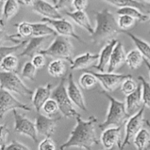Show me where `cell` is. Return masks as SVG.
Listing matches in <instances>:
<instances>
[{
  "mask_svg": "<svg viewBox=\"0 0 150 150\" xmlns=\"http://www.w3.org/2000/svg\"><path fill=\"white\" fill-rule=\"evenodd\" d=\"M76 125L70 133L67 142L61 145L60 150L70 147H78L85 150H91L92 146L98 144L95 133V125L98 120L95 116H91L87 120H82L81 115L76 117Z\"/></svg>",
  "mask_w": 150,
  "mask_h": 150,
  "instance_id": "cell-1",
  "label": "cell"
},
{
  "mask_svg": "<svg viewBox=\"0 0 150 150\" xmlns=\"http://www.w3.org/2000/svg\"><path fill=\"white\" fill-rule=\"evenodd\" d=\"M96 26L94 33L91 35L95 45H100L105 41L114 39L117 35L122 34L120 29L114 15L108 9H103L95 13Z\"/></svg>",
  "mask_w": 150,
  "mask_h": 150,
  "instance_id": "cell-2",
  "label": "cell"
},
{
  "mask_svg": "<svg viewBox=\"0 0 150 150\" xmlns=\"http://www.w3.org/2000/svg\"><path fill=\"white\" fill-rule=\"evenodd\" d=\"M100 94L103 95L109 100L106 118L98 127L102 130L110 127H122L127 122L130 116L126 111L125 103L118 100L105 91H102Z\"/></svg>",
  "mask_w": 150,
  "mask_h": 150,
  "instance_id": "cell-3",
  "label": "cell"
},
{
  "mask_svg": "<svg viewBox=\"0 0 150 150\" xmlns=\"http://www.w3.org/2000/svg\"><path fill=\"white\" fill-rule=\"evenodd\" d=\"M73 46L67 37L57 35L51 45L45 49H42L40 54L47 57H51L55 59L66 60L73 62Z\"/></svg>",
  "mask_w": 150,
  "mask_h": 150,
  "instance_id": "cell-4",
  "label": "cell"
},
{
  "mask_svg": "<svg viewBox=\"0 0 150 150\" xmlns=\"http://www.w3.org/2000/svg\"><path fill=\"white\" fill-rule=\"evenodd\" d=\"M65 77L62 78L59 83L52 90L51 98L57 101L59 111L64 117L67 118L76 117L80 114L75 109L73 103L69 97L65 86Z\"/></svg>",
  "mask_w": 150,
  "mask_h": 150,
  "instance_id": "cell-5",
  "label": "cell"
},
{
  "mask_svg": "<svg viewBox=\"0 0 150 150\" xmlns=\"http://www.w3.org/2000/svg\"><path fill=\"white\" fill-rule=\"evenodd\" d=\"M0 81L1 89H5L10 93H14L21 96L33 95L34 92L25 85L16 73L1 71Z\"/></svg>",
  "mask_w": 150,
  "mask_h": 150,
  "instance_id": "cell-6",
  "label": "cell"
},
{
  "mask_svg": "<svg viewBox=\"0 0 150 150\" xmlns=\"http://www.w3.org/2000/svg\"><path fill=\"white\" fill-rule=\"evenodd\" d=\"M14 117V130L19 134L28 136L35 144L38 142V133L37 131L35 122L31 121L18 110L13 111Z\"/></svg>",
  "mask_w": 150,
  "mask_h": 150,
  "instance_id": "cell-7",
  "label": "cell"
},
{
  "mask_svg": "<svg viewBox=\"0 0 150 150\" xmlns=\"http://www.w3.org/2000/svg\"><path fill=\"white\" fill-rule=\"evenodd\" d=\"M145 107V105H143L140 111L134 115L131 116L126 122L125 136L120 150H123L127 145L130 144L131 141L134 139L135 136L142 129L144 122L146 121L144 118Z\"/></svg>",
  "mask_w": 150,
  "mask_h": 150,
  "instance_id": "cell-8",
  "label": "cell"
},
{
  "mask_svg": "<svg viewBox=\"0 0 150 150\" xmlns=\"http://www.w3.org/2000/svg\"><path fill=\"white\" fill-rule=\"evenodd\" d=\"M23 110L25 111H31L32 108L26 104L18 100L12 93L5 89L0 90V117L3 120L4 116L10 111Z\"/></svg>",
  "mask_w": 150,
  "mask_h": 150,
  "instance_id": "cell-9",
  "label": "cell"
},
{
  "mask_svg": "<svg viewBox=\"0 0 150 150\" xmlns=\"http://www.w3.org/2000/svg\"><path fill=\"white\" fill-rule=\"evenodd\" d=\"M96 76L98 81L102 84L103 87L107 92H114L117 87L121 86L125 79L132 77L130 74H120L114 73H96L90 71Z\"/></svg>",
  "mask_w": 150,
  "mask_h": 150,
  "instance_id": "cell-10",
  "label": "cell"
},
{
  "mask_svg": "<svg viewBox=\"0 0 150 150\" xmlns=\"http://www.w3.org/2000/svg\"><path fill=\"white\" fill-rule=\"evenodd\" d=\"M41 21L42 22L48 23L50 26H52L58 35L67 37V38L71 37L80 42H84L83 39H81V37L79 36L77 33L75 32L73 25L66 19H49L46 18H42Z\"/></svg>",
  "mask_w": 150,
  "mask_h": 150,
  "instance_id": "cell-11",
  "label": "cell"
},
{
  "mask_svg": "<svg viewBox=\"0 0 150 150\" xmlns=\"http://www.w3.org/2000/svg\"><path fill=\"white\" fill-rule=\"evenodd\" d=\"M60 118L54 119L48 116H45L38 113L35 119V125L38 135L46 137H51V135L55 132L57 123Z\"/></svg>",
  "mask_w": 150,
  "mask_h": 150,
  "instance_id": "cell-12",
  "label": "cell"
},
{
  "mask_svg": "<svg viewBox=\"0 0 150 150\" xmlns=\"http://www.w3.org/2000/svg\"><path fill=\"white\" fill-rule=\"evenodd\" d=\"M121 127H110L105 129L100 136V142L105 149L118 146L120 149L122 142L121 140Z\"/></svg>",
  "mask_w": 150,
  "mask_h": 150,
  "instance_id": "cell-13",
  "label": "cell"
},
{
  "mask_svg": "<svg viewBox=\"0 0 150 150\" xmlns=\"http://www.w3.org/2000/svg\"><path fill=\"white\" fill-rule=\"evenodd\" d=\"M67 81V93H68L69 97H70L73 105H76L81 111H87V108H86V103H85L83 95L80 88L79 87V86L76 84V81H75L73 73H70L68 75Z\"/></svg>",
  "mask_w": 150,
  "mask_h": 150,
  "instance_id": "cell-14",
  "label": "cell"
},
{
  "mask_svg": "<svg viewBox=\"0 0 150 150\" xmlns=\"http://www.w3.org/2000/svg\"><path fill=\"white\" fill-rule=\"evenodd\" d=\"M35 13L49 19H62L63 17L55 5H53L45 0H37L32 7Z\"/></svg>",
  "mask_w": 150,
  "mask_h": 150,
  "instance_id": "cell-15",
  "label": "cell"
},
{
  "mask_svg": "<svg viewBox=\"0 0 150 150\" xmlns=\"http://www.w3.org/2000/svg\"><path fill=\"white\" fill-rule=\"evenodd\" d=\"M52 84L47 83L45 86H38L32 95V104L37 113H40L44 104L51 98Z\"/></svg>",
  "mask_w": 150,
  "mask_h": 150,
  "instance_id": "cell-16",
  "label": "cell"
},
{
  "mask_svg": "<svg viewBox=\"0 0 150 150\" xmlns=\"http://www.w3.org/2000/svg\"><path fill=\"white\" fill-rule=\"evenodd\" d=\"M99 54H92L90 52L78 56L70 63V69L72 70H79L94 67L99 60Z\"/></svg>",
  "mask_w": 150,
  "mask_h": 150,
  "instance_id": "cell-17",
  "label": "cell"
},
{
  "mask_svg": "<svg viewBox=\"0 0 150 150\" xmlns=\"http://www.w3.org/2000/svg\"><path fill=\"white\" fill-rule=\"evenodd\" d=\"M142 100V86L139 84L137 89L133 93L126 96L125 107L127 114L131 117L139 112L144 105Z\"/></svg>",
  "mask_w": 150,
  "mask_h": 150,
  "instance_id": "cell-18",
  "label": "cell"
},
{
  "mask_svg": "<svg viewBox=\"0 0 150 150\" xmlns=\"http://www.w3.org/2000/svg\"><path fill=\"white\" fill-rule=\"evenodd\" d=\"M118 42L119 41L117 39H115V38L112 39L111 40L108 41L106 45L101 50L100 54H99L100 57L98 64L94 67L97 70H99L100 73H104L105 72V67L109 64L112 53L114 51L116 45H117Z\"/></svg>",
  "mask_w": 150,
  "mask_h": 150,
  "instance_id": "cell-19",
  "label": "cell"
},
{
  "mask_svg": "<svg viewBox=\"0 0 150 150\" xmlns=\"http://www.w3.org/2000/svg\"><path fill=\"white\" fill-rule=\"evenodd\" d=\"M126 55L127 54H125L122 43L121 42H118L114 48L112 55H111L109 64L108 65L107 72L114 73V70L118 69L120 66L125 63Z\"/></svg>",
  "mask_w": 150,
  "mask_h": 150,
  "instance_id": "cell-20",
  "label": "cell"
},
{
  "mask_svg": "<svg viewBox=\"0 0 150 150\" xmlns=\"http://www.w3.org/2000/svg\"><path fill=\"white\" fill-rule=\"evenodd\" d=\"M48 37H41L36 38L32 37L28 40V43L24 48V49L18 55V57H27L32 58L36 54H40L41 51V46L45 42Z\"/></svg>",
  "mask_w": 150,
  "mask_h": 150,
  "instance_id": "cell-21",
  "label": "cell"
},
{
  "mask_svg": "<svg viewBox=\"0 0 150 150\" xmlns=\"http://www.w3.org/2000/svg\"><path fill=\"white\" fill-rule=\"evenodd\" d=\"M65 13L76 24L84 29L91 35L94 33L95 29L92 27L86 12L74 10V11H67Z\"/></svg>",
  "mask_w": 150,
  "mask_h": 150,
  "instance_id": "cell-22",
  "label": "cell"
},
{
  "mask_svg": "<svg viewBox=\"0 0 150 150\" xmlns=\"http://www.w3.org/2000/svg\"><path fill=\"white\" fill-rule=\"evenodd\" d=\"M122 34H125L129 37L135 45L136 46V49L139 50L144 57V58L146 59L148 61L150 62V45L144 40L141 39L139 37L135 35L134 34L129 32H122Z\"/></svg>",
  "mask_w": 150,
  "mask_h": 150,
  "instance_id": "cell-23",
  "label": "cell"
},
{
  "mask_svg": "<svg viewBox=\"0 0 150 150\" xmlns=\"http://www.w3.org/2000/svg\"><path fill=\"white\" fill-rule=\"evenodd\" d=\"M19 10V4L17 0H7L2 8L1 21L6 22L14 17Z\"/></svg>",
  "mask_w": 150,
  "mask_h": 150,
  "instance_id": "cell-24",
  "label": "cell"
},
{
  "mask_svg": "<svg viewBox=\"0 0 150 150\" xmlns=\"http://www.w3.org/2000/svg\"><path fill=\"white\" fill-rule=\"evenodd\" d=\"M144 57L137 49H133L129 51L126 55L125 63L127 67L131 70H137L142 65Z\"/></svg>",
  "mask_w": 150,
  "mask_h": 150,
  "instance_id": "cell-25",
  "label": "cell"
},
{
  "mask_svg": "<svg viewBox=\"0 0 150 150\" xmlns=\"http://www.w3.org/2000/svg\"><path fill=\"white\" fill-rule=\"evenodd\" d=\"M33 24V36L36 38H41V37H50L57 36V33L54 30V28L50 26L48 23L42 22V23H32Z\"/></svg>",
  "mask_w": 150,
  "mask_h": 150,
  "instance_id": "cell-26",
  "label": "cell"
},
{
  "mask_svg": "<svg viewBox=\"0 0 150 150\" xmlns=\"http://www.w3.org/2000/svg\"><path fill=\"white\" fill-rule=\"evenodd\" d=\"M66 71H67V67L64 64V60L54 59L48 64V73L52 77H64Z\"/></svg>",
  "mask_w": 150,
  "mask_h": 150,
  "instance_id": "cell-27",
  "label": "cell"
},
{
  "mask_svg": "<svg viewBox=\"0 0 150 150\" xmlns=\"http://www.w3.org/2000/svg\"><path fill=\"white\" fill-rule=\"evenodd\" d=\"M117 13L119 16H122V15L129 16L130 17L133 18L134 19H136V20H137L138 21L140 22L149 21V15L144 14L139 9L136 8V7H127L118 9Z\"/></svg>",
  "mask_w": 150,
  "mask_h": 150,
  "instance_id": "cell-28",
  "label": "cell"
},
{
  "mask_svg": "<svg viewBox=\"0 0 150 150\" xmlns=\"http://www.w3.org/2000/svg\"><path fill=\"white\" fill-rule=\"evenodd\" d=\"M0 66L1 71L16 73L19 66L18 58L14 54L5 56L1 59Z\"/></svg>",
  "mask_w": 150,
  "mask_h": 150,
  "instance_id": "cell-29",
  "label": "cell"
},
{
  "mask_svg": "<svg viewBox=\"0 0 150 150\" xmlns=\"http://www.w3.org/2000/svg\"><path fill=\"white\" fill-rule=\"evenodd\" d=\"M133 143L137 150H146L150 145V133L149 130L142 128L133 139Z\"/></svg>",
  "mask_w": 150,
  "mask_h": 150,
  "instance_id": "cell-30",
  "label": "cell"
},
{
  "mask_svg": "<svg viewBox=\"0 0 150 150\" xmlns=\"http://www.w3.org/2000/svg\"><path fill=\"white\" fill-rule=\"evenodd\" d=\"M103 1L111 5L119 7V9L127 7H133L142 11L146 8V5L144 3L140 2L137 0H103Z\"/></svg>",
  "mask_w": 150,
  "mask_h": 150,
  "instance_id": "cell-31",
  "label": "cell"
},
{
  "mask_svg": "<svg viewBox=\"0 0 150 150\" xmlns=\"http://www.w3.org/2000/svg\"><path fill=\"white\" fill-rule=\"evenodd\" d=\"M79 82L81 87L89 90L96 86L98 80L96 76H94L90 71H87L80 76Z\"/></svg>",
  "mask_w": 150,
  "mask_h": 150,
  "instance_id": "cell-32",
  "label": "cell"
},
{
  "mask_svg": "<svg viewBox=\"0 0 150 150\" xmlns=\"http://www.w3.org/2000/svg\"><path fill=\"white\" fill-rule=\"evenodd\" d=\"M28 43V40H22L21 42L17 43V45H14V46H4L1 45V51H0V54H1V59L4 57L5 56L10 55V54H14L15 53L17 52H21L26 45ZM19 53V54H20Z\"/></svg>",
  "mask_w": 150,
  "mask_h": 150,
  "instance_id": "cell-33",
  "label": "cell"
},
{
  "mask_svg": "<svg viewBox=\"0 0 150 150\" xmlns=\"http://www.w3.org/2000/svg\"><path fill=\"white\" fill-rule=\"evenodd\" d=\"M136 19L126 15L119 16L117 19L119 27L122 32H129L130 29H133L136 25Z\"/></svg>",
  "mask_w": 150,
  "mask_h": 150,
  "instance_id": "cell-34",
  "label": "cell"
},
{
  "mask_svg": "<svg viewBox=\"0 0 150 150\" xmlns=\"http://www.w3.org/2000/svg\"><path fill=\"white\" fill-rule=\"evenodd\" d=\"M138 79L141 82L142 86L143 105L150 109V83L142 76H139Z\"/></svg>",
  "mask_w": 150,
  "mask_h": 150,
  "instance_id": "cell-35",
  "label": "cell"
},
{
  "mask_svg": "<svg viewBox=\"0 0 150 150\" xmlns=\"http://www.w3.org/2000/svg\"><path fill=\"white\" fill-rule=\"evenodd\" d=\"M37 70L38 69L35 67L32 62H26L21 70L22 77L25 79L31 81H34L36 78Z\"/></svg>",
  "mask_w": 150,
  "mask_h": 150,
  "instance_id": "cell-36",
  "label": "cell"
},
{
  "mask_svg": "<svg viewBox=\"0 0 150 150\" xmlns=\"http://www.w3.org/2000/svg\"><path fill=\"white\" fill-rule=\"evenodd\" d=\"M138 86L139 85H137V83L134 81L133 78L130 77L128 79H125L123 81V83H122L121 91L124 95L127 96V95L133 93L137 89Z\"/></svg>",
  "mask_w": 150,
  "mask_h": 150,
  "instance_id": "cell-37",
  "label": "cell"
},
{
  "mask_svg": "<svg viewBox=\"0 0 150 150\" xmlns=\"http://www.w3.org/2000/svg\"><path fill=\"white\" fill-rule=\"evenodd\" d=\"M42 111H44L45 114L48 117H51L52 115H54V114L57 112V111L59 110V108L58 103H57V101L55 100L53 98H50L45 104L42 106Z\"/></svg>",
  "mask_w": 150,
  "mask_h": 150,
  "instance_id": "cell-38",
  "label": "cell"
},
{
  "mask_svg": "<svg viewBox=\"0 0 150 150\" xmlns=\"http://www.w3.org/2000/svg\"><path fill=\"white\" fill-rule=\"evenodd\" d=\"M56 144L51 137H46L40 143L38 150H56Z\"/></svg>",
  "mask_w": 150,
  "mask_h": 150,
  "instance_id": "cell-39",
  "label": "cell"
},
{
  "mask_svg": "<svg viewBox=\"0 0 150 150\" xmlns=\"http://www.w3.org/2000/svg\"><path fill=\"white\" fill-rule=\"evenodd\" d=\"M31 62L38 70V69L43 68L45 65V63H46L45 56L41 54H38L34 56L32 58V61Z\"/></svg>",
  "mask_w": 150,
  "mask_h": 150,
  "instance_id": "cell-40",
  "label": "cell"
},
{
  "mask_svg": "<svg viewBox=\"0 0 150 150\" xmlns=\"http://www.w3.org/2000/svg\"><path fill=\"white\" fill-rule=\"evenodd\" d=\"M9 134V130L7 127L6 125H1V135H0V147L1 150L5 149L6 142H7V136Z\"/></svg>",
  "mask_w": 150,
  "mask_h": 150,
  "instance_id": "cell-41",
  "label": "cell"
},
{
  "mask_svg": "<svg viewBox=\"0 0 150 150\" xmlns=\"http://www.w3.org/2000/svg\"><path fill=\"white\" fill-rule=\"evenodd\" d=\"M4 150H31L29 147L25 146L23 144L17 142V141H13L12 143L9 145H7Z\"/></svg>",
  "mask_w": 150,
  "mask_h": 150,
  "instance_id": "cell-42",
  "label": "cell"
},
{
  "mask_svg": "<svg viewBox=\"0 0 150 150\" xmlns=\"http://www.w3.org/2000/svg\"><path fill=\"white\" fill-rule=\"evenodd\" d=\"M73 0H58L55 6L58 10H67L73 7Z\"/></svg>",
  "mask_w": 150,
  "mask_h": 150,
  "instance_id": "cell-43",
  "label": "cell"
},
{
  "mask_svg": "<svg viewBox=\"0 0 150 150\" xmlns=\"http://www.w3.org/2000/svg\"><path fill=\"white\" fill-rule=\"evenodd\" d=\"M88 5V0H73V8L75 10L84 11Z\"/></svg>",
  "mask_w": 150,
  "mask_h": 150,
  "instance_id": "cell-44",
  "label": "cell"
},
{
  "mask_svg": "<svg viewBox=\"0 0 150 150\" xmlns=\"http://www.w3.org/2000/svg\"><path fill=\"white\" fill-rule=\"evenodd\" d=\"M37 0H22V3L27 7H33Z\"/></svg>",
  "mask_w": 150,
  "mask_h": 150,
  "instance_id": "cell-45",
  "label": "cell"
},
{
  "mask_svg": "<svg viewBox=\"0 0 150 150\" xmlns=\"http://www.w3.org/2000/svg\"><path fill=\"white\" fill-rule=\"evenodd\" d=\"M144 64H146V66L147 67L148 70H149V74H150V62L148 61V60L145 58H144Z\"/></svg>",
  "mask_w": 150,
  "mask_h": 150,
  "instance_id": "cell-46",
  "label": "cell"
},
{
  "mask_svg": "<svg viewBox=\"0 0 150 150\" xmlns=\"http://www.w3.org/2000/svg\"><path fill=\"white\" fill-rule=\"evenodd\" d=\"M145 122H146V125L148 126V127L150 129V122L149 121V120H146V121H145Z\"/></svg>",
  "mask_w": 150,
  "mask_h": 150,
  "instance_id": "cell-47",
  "label": "cell"
},
{
  "mask_svg": "<svg viewBox=\"0 0 150 150\" xmlns=\"http://www.w3.org/2000/svg\"><path fill=\"white\" fill-rule=\"evenodd\" d=\"M117 147H118V146H114V147L111 148V149H105V150H117Z\"/></svg>",
  "mask_w": 150,
  "mask_h": 150,
  "instance_id": "cell-48",
  "label": "cell"
},
{
  "mask_svg": "<svg viewBox=\"0 0 150 150\" xmlns=\"http://www.w3.org/2000/svg\"><path fill=\"white\" fill-rule=\"evenodd\" d=\"M144 1H145L146 3H147V4H150V0H143Z\"/></svg>",
  "mask_w": 150,
  "mask_h": 150,
  "instance_id": "cell-49",
  "label": "cell"
},
{
  "mask_svg": "<svg viewBox=\"0 0 150 150\" xmlns=\"http://www.w3.org/2000/svg\"><path fill=\"white\" fill-rule=\"evenodd\" d=\"M45 1H48V0H45ZM52 1H54V4H57V1H56V0H52Z\"/></svg>",
  "mask_w": 150,
  "mask_h": 150,
  "instance_id": "cell-50",
  "label": "cell"
},
{
  "mask_svg": "<svg viewBox=\"0 0 150 150\" xmlns=\"http://www.w3.org/2000/svg\"><path fill=\"white\" fill-rule=\"evenodd\" d=\"M149 22L150 23V11L149 12Z\"/></svg>",
  "mask_w": 150,
  "mask_h": 150,
  "instance_id": "cell-51",
  "label": "cell"
},
{
  "mask_svg": "<svg viewBox=\"0 0 150 150\" xmlns=\"http://www.w3.org/2000/svg\"><path fill=\"white\" fill-rule=\"evenodd\" d=\"M7 0H1V1H6Z\"/></svg>",
  "mask_w": 150,
  "mask_h": 150,
  "instance_id": "cell-52",
  "label": "cell"
}]
</instances>
